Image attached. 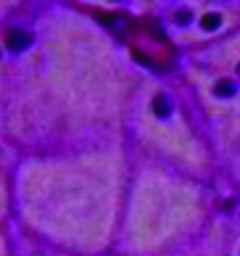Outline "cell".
<instances>
[{"label": "cell", "instance_id": "obj_1", "mask_svg": "<svg viewBox=\"0 0 240 256\" xmlns=\"http://www.w3.org/2000/svg\"><path fill=\"white\" fill-rule=\"evenodd\" d=\"M6 45L11 50H24L32 45V37L26 34L24 30H16V26H11V30H6Z\"/></svg>", "mask_w": 240, "mask_h": 256}, {"label": "cell", "instance_id": "obj_2", "mask_svg": "<svg viewBox=\"0 0 240 256\" xmlns=\"http://www.w3.org/2000/svg\"><path fill=\"white\" fill-rule=\"evenodd\" d=\"M153 114H156V116H161V119L172 114V100H169L166 92H158V96L153 98Z\"/></svg>", "mask_w": 240, "mask_h": 256}, {"label": "cell", "instance_id": "obj_3", "mask_svg": "<svg viewBox=\"0 0 240 256\" xmlns=\"http://www.w3.org/2000/svg\"><path fill=\"white\" fill-rule=\"evenodd\" d=\"M238 92V84L232 82V80H219L216 84H214V96L216 98H232Z\"/></svg>", "mask_w": 240, "mask_h": 256}, {"label": "cell", "instance_id": "obj_4", "mask_svg": "<svg viewBox=\"0 0 240 256\" xmlns=\"http://www.w3.org/2000/svg\"><path fill=\"white\" fill-rule=\"evenodd\" d=\"M200 24H204V30H216V26L222 24V16H219V14H206Z\"/></svg>", "mask_w": 240, "mask_h": 256}, {"label": "cell", "instance_id": "obj_5", "mask_svg": "<svg viewBox=\"0 0 240 256\" xmlns=\"http://www.w3.org/2000/svg\"><path fill=\"white\" fill-rule=\"evenodd\" d=\"M177 22H180V24H188V22H190V11H180V14H177Z\"/></svg>", "mask_w": 240, "mask_h": 256}, {"label": "cell", "instance_id": "obj_6", "mask_svg": "<svg viewBox=\"0 0 240 256\" xmlns=\"http://www.w3.org/2000/svg\"><path fill=\"white\" fill-rule=\"evenodd\" d=\"M238 72H240V66H238Z\"/></svg>", "mask_w": 240, "mask_h": 256}]
</instances>
